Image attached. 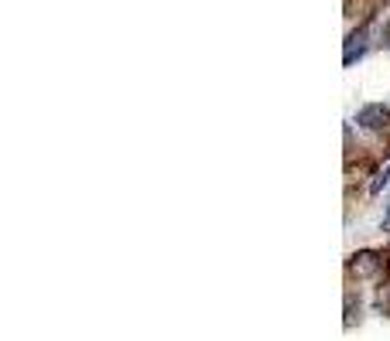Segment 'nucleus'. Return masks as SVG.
I'll return each instance as SVG.
<instances>
[{
    "label": "nucleus",
    "mask_w": 390,
    "mask_h": 341,
    "mask_svg": "<svg viewBox=\"0 0 390 341\" xmlns=\"http://www.w3.org/2000/svg\"><path fill=\"white\" fill-rule=\"evenodd\" d=\"M380 307H384V311L390 314V284L384 287V290H380Z\"/></svg>",
    "instance_id": "nucleus-5"
},
{
    "label": "nucleus",
    "mask_w": 390,
    "mask_h": 341,
    "mask_svg": "<svg viewBox=\"0 0 390 341\" xmlns=\"http://www.w3.org/2000/svg\"><path fill=\"white\" fill-rule=\"evenodd\" d=\"M390 181V164H387V170H384V174H380V178H377V181H373V195H380V188H384V185H387Z\"/></svg>",
    "instance_id": "nucleus-4"
},
{
    "label": "nucleus",
    "mask_w": 390,
    "mask_h": 341,
    "mask_svg": "<svg viewBox=\"0 0 390 341\" xmlns=\"http://www.w3.org/2000/svg\"><path fill=\"white\" fill-rule=\"evenodd\" d=\"M356 123H360L363 130H384V127H390V110L384 103H370V106H363V110L356 113Z\"/></svg>",
    "instance_id": "nucleus-2"
},
{
    "label": "nucleus",
    "mask_w": 390,
    "mask_h": 341,
    "mask_svg": "<svg viewBox=\"0 0 390 341\" xmlns=\"http://www.w3.org/2000/svg\"><path fill=\"white\" fill-rule=\"evenodd\" d=\"M380 270H384V260L370 253V249H363V253H356L350 260V273L356 280H373V277H380Z\"/></svg>",
    "instance_id": "nucleus-1"
},
{
    "label": "nucleus",
    "mask_w": 390,
    "mask_h": 341,
    "mask_svg": "<svg viewBox=\"0 0 390 341\" xmlns=\"http://www.w3.org/2000/svg\"><path fill=\"white\" fill-rule=\"evenodd\" d=\"M387 45H390V28H387Z\"/></svg>",
    "instance_id": "nucleus-6"
},
{
    "label": "nucleus",
    "mask_w": 390,
    "mask_h": 341,
    "mask_svg": "<svg viewBox=\"0 0 390 341\" xmlns=\"http://www.w3.org/2000/svg\"><path fill=\"white\" fill-rule=\"evenodd\" d=\"M363 52H367V28H360V31H352V35H350L342 62H346V65H352L356 58H363Z\"/></svg>",
    "instance_id": "nucleus-3"
}]
</instances>
